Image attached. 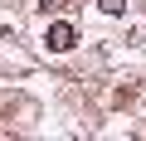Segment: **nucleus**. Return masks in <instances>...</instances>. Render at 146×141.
<instances>
[{
    "mask_svg": "<svg viewBox=\"0 0 146 141\" xmlns=\"http://www.w3.org/2000/svg\"><path fill=\"white\" fill-rule=\"evenodd\" d=\"M39 5H44V10H58V5H63V0H39Z\"/></svg>",
    "mask_w": 146,
    "mask_h": 141,
    "instance_id": "7ed1b4c3",
    "label": "nucleus"
},
{
    "mask_svg": "<svg viewBox=\"0 0 146 141\" xmlns=\"http://www.w3.org/2000/svg\"><path fill=\"white\" fill-rule=\"evenodd\" d=\"M44 44H49L54 54H68L73 44H78V29H73V24H63V20H58V24H49V34H44Z\"/></svg>",
    "mask_w": 146,
    "mask_h": 141,
    "instance_id": "f257e3e1",
    "label": "nucleus"
},
{
    "mask_svg": "<svg viewBox=\"0 0 146 141\" xmlns=\"http://www.w3.org/2000/svg\"><path fill=\"white\" fill-rule=\"evenodd\" d=\"M102 10H107V15H122V10H127V0H102Z\"/></svg>",
    "mask_w": 146,
    "mask_h": 141,
    "instance_id": "f03ea898",
    "label": "nucleus"
}]
</instances>
